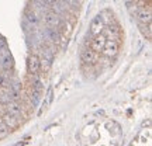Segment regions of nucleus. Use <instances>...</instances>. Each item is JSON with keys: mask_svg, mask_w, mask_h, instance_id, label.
I'll return each instance as SVG.
<instances>
[{"mask_svg": "<svg viewBox=\"0 0 152 146\" xmlns=\"http://www.w3.org/2000/svg\"><path fill=\"white\" fill-rule=\"evenodd\" d=\"M9 134H10V129L6 126L3 122H0V139H4V138H7L9 136Z\"/></svg>", "mask_w": 152, "mask_h": 146, "instance_id": "nucleus-11", "label": "nucleus"}, {"mask_svg": "<svg viewBox=\"0 0 152 146\" xmlns=\"http://www.w3.org/2000/svg\"><path fill=\"white\" fill-rule=\"evenodd\" d=\"M141 31L144 35H147L148 39H151V24H140Z\"/></svg>", "mask_w": 152, "mask_h": 146, "instance_id": "nucleus-12", "label": "nucleus"}, {"mask_svg": "<svg viewBox=\"0 0 152 146\" xmlns=\"http://www.w3.org/2000/svg\"><path fill=\"white\" fill-rule=\"evenodd\" d=\"M80 59L83 63H86V65H93V63H96L99 59V55L96 52H93L92 49H85V51H82L80 54Z\"/></svg>", "mask_w": 152, "mask_h": 146, "instance_id": "nucleus-7", "label": "nucleus"}, {"mask_svg": "<svg viewBox=\"0 0 152 146\" xmlns=\"http://www.w3.org/2000/svg\"><path fill=\"white\" fill-rule=\"evenodd\" d=\"M42 20H44V23H45V25L49 28H52V30H54V28H58L61 24V17L58 16V14H55L54 11H48L47 14H44Z\"/></svg>", "mask_w": 152, "mask_h": 146, "instance_id": "nucleus-1", "label": "nucleus"}, {"mask_svg": "<svg viewBox=\"0 0 152 146\" xmlns=\"http://www.w3.org/2000/svg\"><path fill=\"white\" fill-rule=\"evenodd\" d=\"M104 30V20L102 16H97L94 20L92 21V25H90V35L93 37H97L100 34H103Z\"/></svg>", "mask_w": 152, "mask_h": 146, "instance_id": "nucleus-6", "label": "nucleus"}, {"mask_svg": "<svg viewBox=\"0 0 152 146\" xmlns=\"http://www.w3.org/2000/svg\"><path fill=\"white\" fill-rule=\"evenodd\" d=\"M3 124L9 128V129H14L17 125H18V121H17V117H13L11 114H9V113H6L4 115H3V121H1Z\"/></svg>", "mask_w": 152, "mask_h": 146, "instance_id": "nucleus-8", "label": "nucleus"}, {"mask_svg": "<svg viewBox=\"0 0 152 146\" xmlns=\"http://www.w3.org/2000/svg\"><path fill=\"white\" fill-rule=\"evenodd\" d=\"M135 17L137 20L140 21V24H151V7L148 6L147 9L145 7H140L138 11L135 13Z\"/></svg>", "mask_w": 152, "mask_h": 146, "instance_id": "nucleus-4", "label": "nucleus"}, {"mask_svg": "<svg viewBox=\"0 0 152 146\" xmlns=\"http://www.w3.org/2000/svg\"><path fill=\"white\" fill-rule=\"evenodd\" d=\"M27 20L31 23V24H37L39 18H38L37 13H34V11H33V13H27Z\"/></svg>", "mask_w": 152, "mask_h": 146, "instance_id": "nucleus-13", "label": "nucleus"}, {"mask_svg": "<svg viewBox=\"0 0 152 146\" xmlns=\"http://www.w3.org/2000/svg\"><path fill=\"white\" fill-rule=\"evenodd\" d=\"M118 49H120L118 41H111V39H107L102 52H103L106 56H110V58H111V56H115V55L118 54Z\"/></svg>", "mask_w": 152, "mask_h": 146, "instance_id": "nucleus-5", "label": "nucleus"}, {"mask_svg": "<svg viewBox=\"0 0 152 146\" xmlns=\"http://www.w3.org/2000/svg\"><path fill=\"white\" fill-rule=\"evenodd\" d=\"M21 111H23V107L18 101H10L7 104V113L11 114L13 117H18L21 114Z\"/></svg>", "mask_w": 152, "mask_h": 146, "instance_id": "nucleus-9", "label": "nucleus"}, {"mask_svg": "<svg viewBox=\"0 0 152 146\" xmlns=\"http://www.w3.org/2000/svg\"><path fill=\"white\" fill-rule=\"evenodd\" d=\"M106 41H107V37H106L104 34H100L97 37H94L92 39V42H90V49L99 55L102 51H103L104 45H106Z\"/></svg>", "mask_w": 152, "mask_h": 146, "instance_id": "nucleus-2", "label": "nucleus"}, {"mask_svg": "<svg viewBox=\"0 0 152 146\" xmlns=\"http://www.w3.org/2000/svg\"><path fill=\"white\" fill-rule=\"evenodd\" d=\"M0 103L1 104H9L10 103L9 87H0Z\"/></svg>", "mask_w": 152, "mask_h": 146, "instance_id": "nucleus-10", "label": "nucleus"}, {"mask_svg": "<svg viewBox=\"0 0 152 146\" xmlns=\"http://www.w3.org/2000/svg\"><path fill=\"white\" fill-rule=\"evenodd\" d=\"M3 68H4V69H9V68H11V58L9 56V55H6L4 60H3Z\"/></svg>", "mask_w": 152, "mask_h": 146, "instance_id": "nucleus-14", "label": "nucleus"}, {"mask_svg": "<svg viewBox=\"0 0 152 146\" xmlns=\"http://www.w3.org/2000/svg\"><path fill=\"white\" fill-rule=\"evenodd\" d=\"M39 70V58L37 55H30L27 59V72L30 76H37Z\"/></svg>", "mask_w": 152, "mask_h": 146, "instance_id": "nucleus-3", "label": "nucleus"}]
</instances>
